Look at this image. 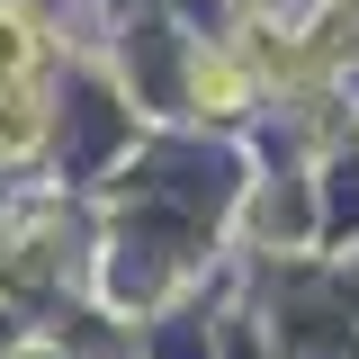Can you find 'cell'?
I'll use <instances>...</instances> for the list:
<instances>
[{
	"mask_svg": "<svg viewBox=\"0 0 359 359\" xmlns=\"http://www.w3.org/2000/svg\"><path fill=\"white\" fill-rule=\"evenodd\" d=\"M27 72H36V36L18 9H0V81H27Z\"/></svg>",
	"mask_w": 359,
	"mask_h": 359,
	"instance_id": "7a4b0ae2",
	"label": "cell"
},
{
	"mask_svg": "<svg viewBox=\"0 0 359 359\" xmlns=\"http://www.w3.org/2000/svg\"><path fill=\"white\" fill-rule=\"evenodd\" d=\"M198 99H207V108H243V72H233L224 54H207V63H198Z\"/></svg>",
	"mask_w": 359,
	"mask_h": 359,
	"instance_id": "3957f363",
	"label": "cell"
},
{
	"mask_svg": "<svg viewBox=\"0 0 359 359\" xmlns=\"http://www.w3.org/2000/svg\"><path fill=\"white\" fill-rule=\"evenodd\" d=\"M36 135H45V117H36V99H27V90H18V81H0V153H27Z\"/></svg>",
	"mask_w": 359,
	"mask_h": 359,
	"instance_id": "6da1fadb",
	"label": "cell"
}]
</instances>
